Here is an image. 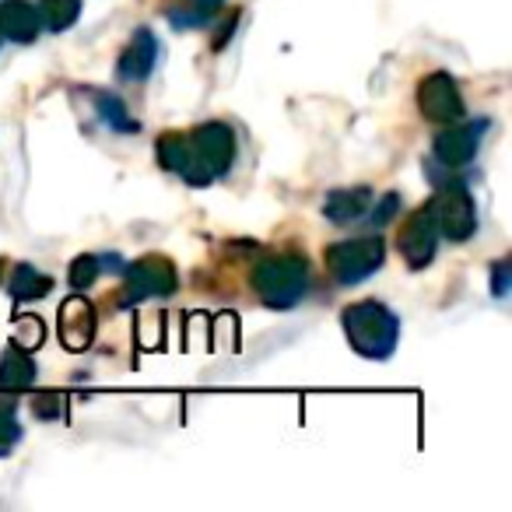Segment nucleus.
I'll return each instance as SVG.
<instances>
[{
    "label": "nucleus",
    "mask_w": 512,
    "mask_h": 512,
    "mask_svg": "<svg viewBox=\"0 0 512 512\" xmlns=\"http://www.w3.org/2000/svg\"><path fill=\"white\" fill-rule=\"evenodd\" d=\"M253 295L274 313L295 309L309 292V264L299 253H264L249 271Z\"/></svg>",
    "instance_id": "f257e3e1"
},
{
    "label": "nucleus",
    "mask_w": 512,
    "mask_h": 512,
    "mask_svg": "<svg viewBox=\"0 0 512 512\" xmlns=\"http://www.w3.org/2000/svg\"><path fill=\"white\" fill-rule=\"evenodd\" d=\"M341 327L355 355L372 358V362H386L400 344V316L379 299H362L344 306Z\"/></svg>",
    "instance_id": "f03ea898"
},
{
    "label": "nucleus",
    "mask_w": 512,
    "mask_h": 512,
    "mask_svg": "<svg viewBox=\"0 0 512 512\" xmlns=\"http://www.w3.org/2000/svg\"><path fill=\"white\" fill-rule=\"evenodd\" d=\"M383 260H386V242L379 232L330 242V246L323 249V267H327L330 281L341 288H355V285H362V281H369L372 274L383 267Z\"/></svg>",
    "instance_id": "7ed1b4c3"
},
{
    "label": "nucleus",
    "mask_w": 512,
    "mask_h": 512,
    "mask_svg": "<svg viewBox=\"0 0 512 512\" xmlns=\"http://www.w3.org/2000/svg\"><path fill=\"white\" fill-rule=\"evenodd\" d=\"M435 221H439V235L449 242H470L477 232V204L474 193L467 190L463 179H449L439 183V197L432 200Z\"/></svg>",
    "instance_id": "20e7f679"
},
{
    "label": "nucleus",
    "mask_w": 512,
    "mask_h": 512,
    "mask_svg": "<svg viewBox=\"0 0 512 512\" xmlns=\"http://www.w3.org/2000/svg\"><path fill=\"white\" fill-rule=\"evenodd\" d=\"M179 288V274L172 267L169 256H141L130 267H123V295L120 302L130 306V302H144V299H162V295H172Z\"/></svg>",
    "instance_id": "39448f33"
},
{
    "label": "nucleus",
    "mask_w": 512,
    "mask_h": 512,
    "mask_svg": "<svg viewBox=\"0 0 512 512\" xmlns=\"http://www.w3.org/2000/svg\"><path fill=\"white\" fill-rule=\"evenodd\" d=\"M439 221H435V207L425 204L418 211L407 214V221L397 232V249L404 256V264L411 271H425L435 260V249H439Z\"/></svg>",
    "instance_id": "423d86ee"
},
{
    "label": "nucleus",
    "mask_w": 512,
    "mask_h": 512,
    "mask_svg": "<svg viewBox=\"0 0 512 512\" xmlns=\"http://www.w3.org/2000/svg\"><path fill=\"white\" fill-rule=\"evenodd\" d=\"M488 130V120H453L442 123V130L432 141V155L446 169H463L474 162L477 148H481V134Z\"/></svg>",
    "instance_id": "0eeeda50"
},
{
    "label": "nucleus",
    "mask_w": 512,
    "mask_h": 512,
    "mask_svg": "<svg viewBox=\"0 0 512 512\" xmlns=\"http://www.w3.org/2000/svg\"><path fill=\"white\" fill-rule=\"evenodd\" d=\"M155 155H158V165H162L165 172H172V176H179L183 183H190V186L214 183L211 172L200 165L197 148H193V141H190V130H165L155 141Z\"/></svg>",
    "instance_id": "6e6552de"
},
{
    "label": "nucleus",
    "mask_w": 512,
    "mask_h": 512,
    "mask_svg": "<svg viewBox=\"0 0 512 512\" xmlns=\"http://www.w3.org/2000/svg\"><path fill=\"white\" fill-rule=\"evenodd\" d=\"M418 109H421V116H425V120H432V123L463 120V95H460V85L453 81V74L432 71L428 78H421Z\"/></svg>",
    "instance_id": "1a4fd4ad"
},
{
    "label": "nucleus",
    "mask_w": 512,
    "mask_h": 512,
    "mask_svg": "<svg viewBox=\"0 0 512 512\" xmlns=\"http://www.w3.org/2000/svg\"><path fill=\"white\" fill-rule=\"evenodd\" d=\"M190 141H193V148H197L200 165L211 172V179L225 176V172L232 169V162H235V130L228 127V123H218V120L200 123V127L190 130Z\"/></svg>",
    "instance_id": "9d476101"
},
{
    "label": "nucleus",
    "mask_w": 512,
    "mask_h": 512,
    "mask_svg": "<svg viewBox=\"0 0 512 512\" xmlns=\"http://www.w3.org/2000/svg\"><path fill=\"white\" fill-rule=\"evenodd\" d=\"M158 60V39L151 29H137L134 39L123 46V53L116 57V78L127 81V85H141L151 78Z\"/></svg>",
    "instance_id": "9b49d317"
},
{
    "label": "nucleus",
    "mask_w": 512,
    "mask_h": 512,
    "mask_svg": "<svg viewBox=\"0 0 512 512\" xmlns=\"http://www.w3.org/2000/svg\"><path fill=\"white\" fill-rule=\"evenodd\" d=\"M95 327H99V320H95V309H92V302H88V299H81V292L60 306V341H64L67 351L92 348Z\"/></svg>",
    "instance_id": "f8f14e48"
},
{
    "label": "nucleus",
    "mask_w": 512,
    "mask_h": 512,
    "mask_svg": "<svg viewBox=\"0 0 512 512\" xmlns=\"http://www.w3.org/2000/svg\"><path fill=\"white\" fill-rule=\"evenodd\" d=\"M43 22H39L36 4L29 0H0V39L18 46H29L39 39Z\"/></svg>",
    "instance_id": "ddd939ff"
},
{
    "label": "nucleus",
    "mask_w": 512,
    "mask_h": 512,
    "mask_svg": "<svg viewBox=\"0 0 512 512\" xmlns=\"http://www.w3.org/2000/svg\"><path fill=\"white\" fill-rule=\"evenodd\" d=\"M372 207V190L369 186H348V190H334L323 200V214L334 225H355L358 218H365V211Z\"/></svg>",
    "instance_id": "4468645a"
},
{
    "label": "nucleus",
    "mask_w": 512,
    "mask_h": 512,
    "mask_svg": "<svg viewBox=\"0 0 512 512\" xmlns=\"http://www.w3.org/2000/svg\"><path fill=\"white\" fill-rule=\"evenodd\" d=\"M32 383H36V362H32L25 348L8 344V351L0 355V390H29Z\"/></svg>",
    "instance_id": "2eb2a0df"
},
{
    "label": "nucleus",
    "mask_w": 512,
    "mask_h": 512,
    "mask_svg": "<svg viewBox=\"0 0 512 512\" xmlns=\"http://www.w3.org/2000/svg\"><path fill=\"white\" fill-rule=\"evenodd\" d=\"M221 8L225 0H183L176 4V11H169V25L172 29H204L221 15Z\"/></svg>",
    "instance_id": "dca6fc26"
},
{
    "label": "nucleus",
    "mask_w": 512,
    "mask_h": 512,
    "mask_svg": "<svg viewBox=\"0 0 512 512\" xmlns=\"http://www.w3.org/2000/svg\"><path fill=\"white\" fill-rule=\"evenodd\" d=\"M53 288V278L43 271H36L32 264H15V271H11V281H8V292L15 295L18 302H29V299H43V295H50Z\"/></svg>",
    "instance_id": "f3484780"
},
{
    "label": "nucleus",
    "mask_w": 512,
    "mask_h": 512,
    "mask_svg": "<svg viewBox=\"0 0 512 512\" xmlns=\"http://www.w3.org/2000/svg\"><path fill=\"white\" fill-rule=\"evenodd\" d=\"M39 22L50 32H67L81 18V0H36Z\"/></svg>",
    "instance_id": "a211bd4d"
},
{
    "label": "nucleus",
    "mask_w": 512,
    "mask_h": 512,
    "mask_svg": "<svg viewBox=\"0 0 512 512\" xmlns=\"http://www.w3.org/2000/svg\"><path fill=\"white\" fill-rule=\"evenodd\" d=\"M22 442V425L15 418V400L0 397V460L11 456V449Z\"/></svg>",
    "instance_id": "6ab92c4d"
},
{
    "label": "nucleus",
    "mask_w": 512,
    "mask_h": 512,
    "mask_svg": "<svg viewBox=\"0 0 512 512\" xmlns=\"http://www.w3.org/2000/svg\"><path fill=\"white\" fill-rule=\"evenodd\" d=\"M95 102H99V116L102 120L109 123V127L113 130H123V134H134L137 130V123H134V116L127 113V109H123V102L116 99V95H95Z\"/></svg>",
    "instance_id": "aec40b11"
},
{
    "label": "nucleus",
    "mask_w": 512,
    "mask_h": 512,
    "mask_svg": "<svg viewBox=\"0 0 512 512\" xmlns=\"http://www.w3.org/2000/svg\"><path fill=\"white\" fill-rule=\"evenodd\" d=\"M99 274H102V256H92V253H81L78 260L71 264V288L74 292H88V288L99 281Z\"/></svg>",
    "instance_id": "412c9836"
},
{
    "label": "nucleus",
    "mask_w": 512,
    "mask_h": 512,
    "mask_svg": "<svg viewBox=\"0 0 512 512\" xmlns=\"http://www.w3.org/2000/svg\"><path fill=\"white\" fill-rule=\"evenodd\" d=\"M400 204H404V200H400V193H386L379 204H372L369 211H365V214H369V221H365V225H369V232H376L379 225H386V221L400 211Z\"/></svg>",
    "instance_id": "4be33fe9"
},
{
    "label": "nucleus",
    "mask_w": 512,
    "mask_h": 512,
    "mask_svg": "<svg viewBox=\"0 0 512 512\" xmlns=\"http://www.w3.org/2000/svg\"><path fill=\"white\" fill-rule=\"evenodd\" d=\"M32 414L43 421L60 418V414H64V400H60L57 393H39V397L32 400Z\"/></svg>",
    "instance_id": "5701e85b"
},
{
    "label": "nucleus",
    "mask_w": 512,
    "mask_h": 512,
    "mask_svg": "<svg viewBox=\"0 0 512 512\" xmlns=\"http://www.w3.org/2000/svg\"><path fill=\"white\" fill-rule=\"evenodd\" d=\"M43 334H46L43 323L32 316V320H25V334H18L15 344H18V348H25V351H32V348H39V344H43Z\"/></svg>",
    "instance_id": "b1692460"
},
{
    "label": "nucleus",
    "mask_w": 512,
    "mask_h": 512,
    "mask_svg": "<svg viewBox=\"0 0 512 512\" xmlns=\"http://www.w3.org/2000/svg\"><path fill=\"white\" fill-rule=\"evenodd\" d=\"M505 292H509V260H498L495 267H491V295L495 299H505Z\"/></svg>",
    "instance_id": "393cba45"
},
{
    "label": "nucleus",
    "mask_w": 512,
    "mask_h": 512,
    "mask_svg": "<svg viewBox=\"0 0 512 512\" xmlns=\"http://www.w3.org/2000/svg\"><path fill=\"white\" fill-rule=\"evenodd\" d=\"M235 18H239V15H232V18H228V22H225V25H221L218 39H214V50H221V46H225V43H228V36H232V32H235Z\"/></svg>",
    "instance_id": "a878e982"
},
{
    "label": "nucleus",
    "mask_w": 512,
    "mask_h": 512,
    "mask_svg": "<svg viewBox=\"0 0 512 512\" xmlns=\"http://www.w3.org/2000/svg\"><path fill=\"white\" fill-rule=\"evenodd\" d=\"M0 267H4V264H0Z\"/></svg>",
    "instance_id": "bb28decb"
}]
</instances>
